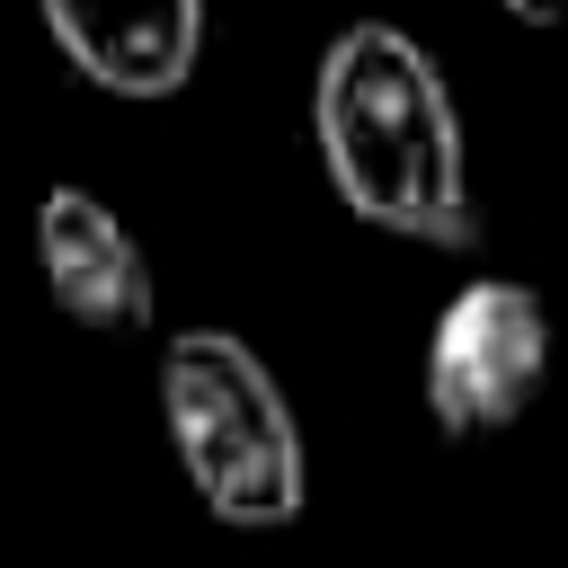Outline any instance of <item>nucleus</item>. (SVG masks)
I'll return each instance as SVG.
<instances>
[{"mask_svg": "<svg viewBox=\"0 0 568 568\" xmlns=\"http://www.w3.org/2000/svg\"><path fill=\"white\" fill-rule=\"evenodd\" d=\"M311 142H320L337 204L364 231H390L417 248H470L479 240L462 106L408 27L355 18L328 36L320 80H311Z\"/></svg>", "mask_w": 568, "mask_h": 568, "instance_id": "1", "label": "nucleus"}, {"mask_svg": "<svg viewBox=\"0 0 568 568\" xmlns=\"http://www.w3.org/2000/svg\"><path fill=\"white\" fill-rule=\"evenodd\" d=\"M160 426H169V453H178V470L213 524L275 532L302 515V497H311L302 426H293V399L248 337L178 328L160 346Z\"/></svg>", "mask_w": 568, "mask_h": 568, "instance_id": "2", "label": "nucleus"}, {"mask_svg": "<svg viewBox=\"0 0 568 568\" xmlns=\"http://www.w3.org/2000/svg\"><path fill=\"white\" fill-rule=\"evenodd\" d=\"M550 382V311L515 275H479L435 311L426 337V408L453 444L506 435Z\"/></svg>", "mask_w": 568, "mask_h": 568, "instance_id": "3", "label": "nucleus"}, {"mask_svg": "<svg viewBox=\"0 0 568 568\" xmlns=\"http://www.w3.org/2000/svg\"><path fill=\"white\" fill-rule=\"evenodd\" d=\"M36 266H44V284L62 302V320H80L98 337H133L160 311V284H151L142 240L124 231V213L106 195H89L71 178L44 186V204H36Z\"/></svg>", "mask_w": 568, "mask_h": 568, "instance_id": "4", "label": "nucleus"}, {"mask_svg": "<svg viewBox=\"0 0 568 568\" xmlns=\"http://www.w3.org/2000/svg\"><path fill=\"white\" fill-rule=\"evenodd\" d=\"M62 62L106 98H178L204 62V0H36Z\"/></svg>", "mask_w": 568, "mask_h": 568, "instance_id": "5", "label": "nucleus"}, {"mask_svg": "<svg viewBox=\"0 0 568 568\" xmlns=\"http://www.w3.org/2000/svg\"><path fill=\"white\" fill-rule=\"evenodd\" d=\"M506 18H524V27H559L568 18V0H497Z\"/></svg>", "mask_w": 568, "mask_h": 568, "instance_id": "6", "label": "nucleus"}]
</instances>
